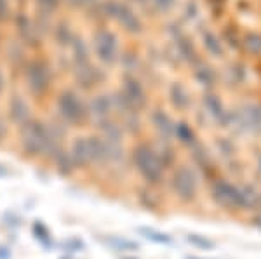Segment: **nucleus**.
<instances>
[{"instance_id":"f257e3e1","label":"nucleus","mask_w":261,"mask_h":259,"mask_svg":"<svg viewBox=\"0 0 261 259\" xmlns=\"http://www.w3.org/2000/svg\"><path fill=\"white\" fill-rule=\"evenodd\" d=\"M21 146L28 157L39 155H58L56 137L50 134V131L44 124L35 119H30L24 125H21Z\"/></svg>"},{"instance_id":"f03ea898","label":"nucleus","mask_w":261,"mask_h":259,"mask_svg":"<svg viewBox=\"0 0 261 259\" xmlns=\"http://www.w3.org/2000/svg\"><path fill=\"white\" fill-rule=\"evenodd\" d=\"M45 75H47V68L39 57H32L23 63V77L27 78V87L30 94L35 98H39L47 89L49 83L45 80Z\"/></svg>"},{"instance_id":"7ed1b4c3","label":"nucleus","mask_w":261,"mask_h":259,"mask_svg":"<svg viewBox=\"0 0 261 259\" xmlns=\"http://www.w3.org/2000/svg\"><path fill=\"white\" fill-rule=\"evenodd\" d=\"M134 160H136V165L143 176L148 179V181H157L159 176H161V167L157 164V158L151 155L148 148H145V146L138 148Z\"/></svg>"},{"instance_id":"20e7f679","label":"nucleus","mask_w":261,"mask_h":259,"mask_svg":"<svg viewBox=\"0 0 261 259\" xmlns=\"http://www.w3.org/2000/svg\"><path fill=\"white\" fill-rule=\"evenodd\" d=\"M9 117L12 119V122L18 124L19 127H21V125H24L28 120L32 119V117H30V108H28L24 98H21V96H18V94L12 96L11 101H9Z\"/></svg>"},{"instance_id":"39448f33","label":"nucleus","mask_w":261,"mask_h":259,"mask_svg":"<svg viewBox=\"0 0 261 259\" xmlns=\"http://www.w3.org/2000/svg\"><path fill=\"white\" fill-rule=\"evenodd\" d=\"M214 195H216V200L225 207H242L244 206V198L242 195H239L233 188L226 186V185H220L214 190Z\"/></svg>"},{"instance_id":"423d86ee","label":"nucleus","mask_w":261,"mask_h":259,"mask_svg":"<svg viewBox=\"0 0 261 259\" xmlns=\"http://www.w3.org/2000/svg\"><path fill=\"white\" fill-rule=\"evenodd\" d=\"M105 245H108L110 249L117 250V252H127V250H136L140 249V245L136 242L129 240V239H124V237H117V235H108V237H103L101 239Z\"/></svg>"},{"instance_id":"0eeeda50","label":"nucleus","mask_w":261,"mask_h":259,"mask_svg":"<svg viewBox=\"0 0 261 259\" xmlns=\"http://www.w3.org/2000/svg\"><path fill=\"white\" fill-rule=\"evenodd\" d=\"M174 188H176V191H178V195H179L181 198H185V200L193 198V193H195V186H193V179H192L190 174L179 172L178 176H176Z\"/></svg>"},{"instance_id":"6e6552de","label":"nucleus","mask_w":261,"mask_h":259,"mask_svg":"<svg viewBox=\"0 0 261 259\" xmlns=\"http://www.w3.org/2000/svg\"><path fill=\"white\" fill-rule=\"evenodd\" d=\"M136 232L140 233L143 239L153 242V244H161V245H169V244H172V239H171L169 235H167V233H162V232H159V229H155V228L140 226V228H136Z\"/></svg>"},{"instance_id":"1a4fd4ad","label":"nucleus","mask_w":261,"mask_h":259,"mask_svg":"<svg viewBox=\"0 0 261 259\" xmlns=\"http://www.w3.org/2000/svg\"><path fill=\"white\" fill-rule=\"evenodd\" d=\"M71 158H73L75 164H87L89 160H92L89 152V141H77L73 146Z\"/></svg>"},{"instance_id":"9d476101","label":"nucleus","mask_w":261,"mask_h":259,"mask_svg":"<svg viewBox=\"0 0 261 259\" xmlns=\"http://www.w3.org/2000/svg\"><path fill=\"white\" fill-rule=\"evenodd\" d=\"M32 233L44 247H50V245H53V237H50L49 228L45 226L42 221H35V223L32 224Z\"/></svg>"},{"instance_id":"9b49d317","label":"nucleus","mask_w":261,"mask_h":259,"mask_svg":"<svg viewBox=\"0 0 261 259\" xmlns=\"http://www.w3.org/2000/svg\"><path fill=\"white\" fill-rule=\"evenodd\" d=\"M187 242L188 244H192L193 247H199V249H204V250L214 249V242L209 240L207 237L199 235V233H190V235L187 237Z\"/></svg>"},{"instance_id":"f8f14e48","label":"nucleus","mask_w":261,"mask_h":259,"mask_svg":"<svg viewBox=\"0 0 261 259\" xmlns=\"http://www.w3.org/2000/svg\"><path fill=\"white\" fill-rule=\"evenodd\" d=\"M54 158H56V165H58V169H60V172L68 174L71 170V165H73V158L70 155H65V153H58Z\"/></svg>"},{"instance_id":"ddd939ff","label":"nucleus","mask_w":261,"mask_h":259,"mask_svg":"<svg viewBox=\"0 0 261 259\" xmlns=\"http://www.w3.org/2000/svg\"><path fill=\"white\" fill-rule=\"evenodd\" d=\"M11 18V7H9V0H0V23L7 21Z\"/></svg>"},{"instance_id":"4468645a","label":"nucleus","mask_w":261,"mask_h":259,"mask_svg":"<svg viewBox=\"0 0 261 259\" xmlns=\"http://www.w3.org/2000/svg\"><path fill=\"white\" fill-rule=\"evenodd\" d=\"M65 249L68 250V252H75V250L84 249V244L81 240H77V239H71L68 242H65Z\"/></svg>"},{"instance_id":"2eb2a0df","label":"nucleus","mask_w":261,"mask_h":259,"mask_svg":"<svg viewBox=\"0 0 261 259\" xmlns=\"http://www.w3.org/2000/svg\"><path fill=\"white\" fill-rule=\"evenodd\" d=\"M4 219L9 221L7 224H12V226H19V224H21V219L18 218V216L9 214V212H6V214H4Z\"/></svg>"},{"instance_id":"dca6fc26","label":"nucleus","mask_w":261,"mask_h":259,"mask_svg":"<svg viewBox=\"0 0 261 259\" xmlns=\"http://www.w3.org/2000/svg\"><path fill=\"white\" fill-rule=\"evenodd\" d=\"M12 252L7 245H0V259H11Z\"/></svg>"},{"instance_id":"f3484780","label":"nucleus","mask_w":261,"mask_h":259,"mask_svg":"<svg viewBox=\"0 0 261 259\" xmlns=\"http://www.w3.org/2000/svg\"><path fill=\"white\" fill-rule=\"evenodd\" d=\"M6 136H7V125L2 119H0V141H4Z\"/></svg>"},{"instance_id":"a211bd4d","label":"nucleus","mask_w":261,"mask_h":259,"mask_svg":"<svg viewBox=\"0 0 261 259\" xmlns=\"http://www.w3.org/2000/svg\"><path fill=\"white\" fill-rule=\"evenodd\" d=\"M9 174H11V170L7 169L6 165L0 164V178H6V176H9Z\"/></svg>"},{"instance_id":"6ab92c4d","label":"nucleus","mask_w":261,"mask_h":259,"mask_svg":"<svg viewBox=\"0 0 261 259\" xmlns=\"http://www.w3.org/2000/svg\"><path fill=\"white\" fill-rule=\"evenodd\" d=\"M254 224H256V226H258V228L261 229V214L258 216V218L254 219Z\"/></svg>"},{"instance_id":"aec40b11","label":"nucleus","mask_w":261,"mask_h":259,"mask_svg":"<svg viewBox=\"0 0 261 259\" xmlns=\"http://www.w3.org/2000/svg\"><path fill=\"white\" fill-rule=\"evenodd\" d=\"M4 91V75H2V72H0V93Z\"/></svg>"},{"instance_id":"412c9836","label":"nucleus","mask_w":261,"mask_h":259,"mask_svg":"<svg viewBox=\"0 0 261 259\" xmlns=\"http://www.w3.org/2000/svg\"><path fill=\"white\" fill-rule=\"evenodd\" d=\"M122 259H136V257H122Z\"/></svg>"},{"instance_id":"4be33fe9","label":"nucleus","mask_w":261,"mask_h":259,"mask_svg":"<svg viewBox=\"0 0 261 259\" xmlns=\"http://www.w3.org/2000/svg\"><path fill=\"white\" fill-rule=\"evenodd\" d=\"M187 259H200V257H187Z\"/></svg>"},{"instance_id":"5701e85b","label":"nucleus","mask_w":261,"mask_h":259,"mask_svg":"<svg viewBox=\"0 0 261 259\" xmlns=\"http://www.w3.org/2000/svg\"><path fill=\"white\" fill-rule=\"evenodd\" d=\"M61 259H68V257H61Z\"/></svg>"}]
</instances>
